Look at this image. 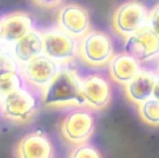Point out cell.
I'll list each match as a JSON object with an SVG mask.
<instances>
[{"mask_svg": "<svg viewBox=\"0 0 159 158\" xmlns=\"http://www.w3.org/2000/svg\"><path fill=\"white\" fill-rule=\"evenodd\" d=\"M82 75L74 67L62 65L55 77L41 91L45 108H74L84 104L82 94Z\"/></svg>", "mask_w": 159, "mask_h": 158, "instance_id": "6da1fadb", "label": "cell"}, {"mask_svg": "<svg viewBox=\"0 0 159 158\" xmlns=\"http://www.w3.org/2000/svg\"><path fill=\"white\" fill-rule=\"evenodd\" d=\"M42 107L41 91L24 84L0 98V116L15 123H29Z\"/></svg>", "mask_w": 159, "mask_h": 158, "instance_id": "7a4b0ae2", "label": "cell"}, {"mask_svg": "<svg viewBox=\"0 0 159 158\" xmlns=\"http://www.w3.org/2000/svg\"><path fill=\"white\" fill-rule=\"evenodd\" d=\"M113 54H115V44L107 32L89 29L78 41V57L86 66H107Z\"/></svg>", "mask_w": 159, "mask_h": 158, "instance_id": "3957f363", "label": "cell"}, {"mask_svg": "<svg viewBox=\"0 0 159 158\" xmlns=\"http://www.w3.org/2000/svg\"><path fill=\"white\" fill-rule=\"evenodd\" d=\"M96 117L93 109L86 105L74 107L66 114L61 124V133L66 142L78 145L89 141L95 133Z\"/></svg>", "mask_w": 159, "mask_h": 158, "instance_id": "277c9868", "label": "cell"}, {"mask_svg": "<svg viewBox=\"0 0 159 158\" xmlns=\"http://www.w3.org/2000/svg\"><path fill=\"white\" fill-rule=\"evenodd\" d=\"M42 54L54 59L61 65H66L78 57V41L69 33L59 29L58 26L48 28L41 30Z\"/></svg>", "mask_w": 159, "mask_h": 158, "instance_id": "5b68a950", "label": "cell"}, {"mask_svg": "<svg viewBox=\"0 0 159 158\" xmlns=\"http://www.w3.org/2000/svg\"><path fill=\"white\" fill-rule=\"evenodd\" d=\"M149 9L141 0H128L115 9L112 16V29L125 38L146 25Z\"/></svg>", "mask_w": 159, "mask_h": 158, "instance_id": "8992f818", "label": "cell"}, {"mask_svg": "<svg viewBox=\"0 0 159 158\" xmlns=\"http://www.w3.org/2000/svg\"><path fill=\"white\" fill-rule=\"evenodd\" d=\"M124 49L141 63L154 61L159 53L158 32L152 30L149 25H143L138 30L125 37Z\"/></svg>", "mask_w": 159, "mask_h": 158, "instance_id": "52a82bcc", "label": "cell"}, {"mask_svg": "<svg viewBox=\"0 0 159 158\" xmlns=\"http://www.w3.org/2000/svg\"><path fill=\"white\" fill-rule=\"evenodd\" d=\"M61 63L49 58L48 55L41 54L25 63L20 65V72L28 86L42 91L46 84L55 77L61 69Z\"/></svg>", "mask_w": 159, "mask_h": 158, "instance_id": "ba28073f", "label": "cell"}, {"mask_svg": "<svg viewBox=\"0 0 159 158\" xmlns=\"http://www.w3.org/2000/svg\"><path fill=\"white\" fill-rule=\"evenodd\" d=\"M82 94L86 107L93 111L104 109L112 101L111 81L101 74H88L82 78Z\"/></svg>", "mask_w": 159, "mask_h": 158, "instance_id": "9c48e42d", "label": "cell"}, {"mask_svg": "<svg viewBox=\"0 0 159 158\" xmlns=\"http://www.w3.org/2000/svg\"><path fill=\"white\" fill-rule=\"evenodd\" d=\"M57 26L78 40L82 38L91 29L88 9L76 3L63 4L57 15Z\"/></svg>", "mask_w": 159, "mask_h": 158, "instance_id": "30bf717a", "label": "cell"}, {"mask_svg": "<svg viewBox=\"0 0 159 158\" xmlns=\"http://www.w3.org/2000/svg\"><path fill=\"white\" fill-rule=\"evenodd\" d=\"M125 96L132 104L137 105L149 98L158 99V75L155 71L141 70L125 84Z\"/></svg>", "mask_w": 159, "mask_h": 158, "instance_id": "8fae6325", "label": "cell"}, {"mask_svg": "<svg viewBox=\"0 0 159 158\" xmlns=\"http://www.w3.org/2000/svg\"><path fill=\"white\" fill-rule=\"evenodd\" d=\"M16 157L21 158H52L54 156V144L43 131L26 133L15 150Z\"/></svg>", "mask_w": 159, "mask_h": 158, "instance_id": "7c38bea8", "label": "cell"}, {"mask_svg": "<svg viewBox=\"0 0 159 158\" xmlns=\"http://www.w3.org/2000/svg\"><path fill=\"white\" fill-rule=\"evenodd\" d=\"M2 22V40L11 45L28 32L34 29L33 16L24 11H15L0 17Z\"/></svg>", "mask_w": 159, "mask_h": 158, "instance_id": "4fadbf2b", "label": "cell"}, {"mask_svg": "<svg viewBox=\"0 0 159 158\" xmlns=\"http://www.w3.org/2000/svg\"><path fill=\"white\" fill-rule=\"evenodd\" d=\"M107 66L111 81L121 86H125L141 70V62L126 52L115 53Z\"/></svg>", "mask_w": 159, "mask_h": 158, "instance_id": "5bb4252c", "label": "cell"}, {"mask_svg": "<svg viewBox=\"0 0 159 158\" xmlns=\"http://www.w3.org/2000/svg\"><path fill=\"white\" fill-rule=\"evenodd\" d=\"M9 50L19 65L25 63L42 54V38L41 32L32 29L26 35L16 40L9 45Z\"/></svg>", "mask_w": 159, "mask_h": 158, "instance_id": "9a60e30c", "label": "cell"}, {"mask_svg": "<svg viewBox=\"0 0 159 158\" xmlns=\"http://www.w3.org/2000/svg\"><path fill=\"white\" fill-rule=\"evenodd\" d=\"M138 116L146 125L155 128L159 124V101L157 98H149L137 104Z\"/></svg>", "mask_w": 159, "mask_h": 158, "instance_id": "2e32d148", "label": "cell"}, {"mask_svg": "<svg viewBox=\"0 0 159 158\" xmlns=\"http://www.w3.org/2000/svg\"><path fill=\"white\" fill-rule=\"evenodd\" d=\"M25 83L20 70H4L0 71V98L9 92L21 88Z\"/></svg>", "mask_w": 159, "mask_h": 158, "instance_id": "e0dca14e", "label": "cell"}, {"mask_svg": "<svg viewBox=\"0 0 159 158\" xmlns=\"http://www.w3.org/2000/svg\"><path fill=\"white\" fill-rule=\"evenodd\" d=\"M75 148L72 149L70 157L72 158H101L103 154L98 150V148H95L93 145H91L88 141L78 145H74Z\"/></svg>", "mask_w": 159, "mask_h": 158, "instance_id": "ac0fdd59", "label": "cell"}, {"mask_svg": "<svg viewBox=\"0 0 159 158\" xmlns=\"http://www.w3.org/2000/svg\"><path fill=\"white\" fill-rule=\"evenodd\" d=\"M146 25H149L152 30L158 32V5H155L154 8L149 11V13H147Z\"/></svg>", "mask_w": 159, "mask_h": 158, "instance_id": "d6986e66", "label": "cell"}, {"mask_svg": "<svg viewBox=\"0 0 159 158\" xmlns=\"http://www.w3.org/2000/svg\"><path fill=\"white\" fill-rule=\"evenodd\" d=\"M34 4L42 8H55L63 2V0H32Z\"/></svg>", "mask_w": 159, "mask_h": 158, "instance_id": "ffe728a7", "label": "cell"}, {"mask_svg": "<svg viewBox=\"0 0 159 158\" xmlns=\"http://www.w3.org/2000/svg\"><path fill=\"white\" fill-rule=\"evenodd\" d=\"M8 48H9V45H8V44H5L3 40H0V55H2Z\"/></svg>", "mask_w": 159, "mask_h": 158, "instance_id": "44dd1931", "label": "cell"}, {"mask_svg": "<svg viewBox=\"0 0 159 158\" xmlns=\"http://www.w3.org/2000/svg\"><path fill=\"white\" fill-rule=\"evenodd\" d=\"M0 40H2V22H0Z\"/></svg>", "mask_w": 159, "mask_h": 158, "instance_id": "7402d4cb", "label": "cell"}]
</instances>
